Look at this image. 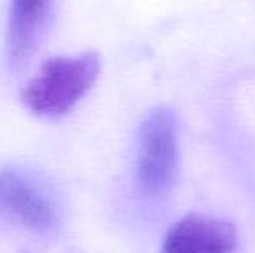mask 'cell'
<instances>
[{"mask_svg":"<svg viewBox=\"0 0 255 253\" xmlns=\"http://www.w3.org/2000/svg\"><path fill=\"white\" fill-rule=\"evenodd\" d=\"M101 59L94 52L73 58H52L26 84L23 102L40 116H61L68 113L96 84Z\"/></svg>","mask_w":255,"mask_h":253,"instance_id":"cell-1","label":"cell"},{"mask_svg":"<svg viewBox=\"0 0 255 253\" xmlns=\"http://www.w3.org/2000/svg\"><path fill=\"white\" fill-rule=\"evenodd\" d=\"M177 173V122L170 109L156 108L139 130L137 182L144 194L161 196Z\"/></svg>","mask_w":255,"mask_h":253,"instance_id":"cell-2","label":"cell"},{"mask_svg":"<svg viewBox=\"0 0 255 253\" xmlns=\"http://www.w3.org/2000/svg\"><path fill=\"white\" fill-rule=\"evenodd\" d=\"M238 243L229 222L205 215H186L172 226L161 253H233Z\"/></svg>","mask_w":255,"mask_h":253,"instance_id":"cell-4","label":"cell"},{"mask_svg":"<svg viewBox=\"0 0 255 253\" xmlns=\"http://www.w3.org/2000/svg\"><path fill=\"white\" fill-rule=\"evenodd\" d=\"M51 10L52 0H10L5 47L14 70L24 66L38 49Z\"/></svg>","mask_w":255,"mask_h":253,"instance_id":"cell-5","label":"cell"},{"mask_svg":"<svg viewBox=\"0 0 255 253\" xmlns=\"http://www.w3.org/2000/svg\"><path fill=\"white\" fill-rule=\"evenodd\" d=\"M0 208L37 233L57 226V212L44 189L16 169L0 170Z\"/></svg>","mask_w":255,"mask_h":253,"instance_id":"cell-3","label":"cell"}]
</instances>
